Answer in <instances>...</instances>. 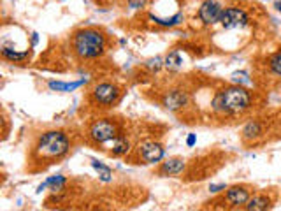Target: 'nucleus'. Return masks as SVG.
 <instances>
[{
    "label": "nucleus",
    "mask_w": 281,
    "mask_h": 211,
    "mask_svg": "<svg viewBox=\"0 0 281 211\" xmlns=\"http://www.w3.org/2000/svg\"><path fill=\"white\" fill-rule=\"evenodd\" d=\"M69 150H70V142L67 136L60 130H49L37 139L32 150V158L35 164L46 167L62 160L69 153Z\"/></svg>",
    "instance_id": "f257e3e1"
},
{
    "label": "nucleus",
    "mask_w": 281,
    "mask_h": 211,
    "mask_svg": "<svg viewBox=\"0 0 281 211\" xmlns=\"http://www.w3.org/2000/svg\"><path fill=\"white\" fill-rule=\"evenodd\" d=\"M249 104H251L249 92H246L243 86H230V88L221 90L220 94L214 97L213 109L220 111V113L234 114L248 109Z\"/></svg>",
    "instance_id": "f03ea898"
},
{
    "label": "nucleus",
    "mask_w": 281,
    "mask_h": 211,
    "mask_svg": "<svg viewBox=\"0 0 281 211\" xmlns=\"http://www.w3.org/2000/svg\"><path fill=\"white\" fill-rule=\"evenodd\" d=\"M105 37L102 32L93 29L79 30L74 35V51L81 58H97L104 53Z\"/></svg>",
    "instance_id": "7ed1b4c3"
},
{
    "label": "nucleus",
    "mask_w": 281,
    "mask_h": 211,
    "mask_svg": "<svg viewBox=\"0 0 281 211\" xmlns=\"http://www.w3.org/2000/svg\"><path fill=\"white\" fill-rule=\"evenodd\" d=\"M90 139L97 144H104L107 141H114L118 138V130L114 122L104 118V120H97L92 127H90V132H88Z\"/></svg>",
    "instance_id": "20e7f679"
},
{
    "label": "nucleus",
    "mask_w": 281,
    "mask_h": 211,
    "mask_svg": "<svg viewBox=\"0 0 281 211\" xmlns=\"http://www.w3.org/2000/svg\"><path fill=\"white\" fill-rule=\"evenodd\" d=\"M221 27L227 30H236V29H243L248 25V14H246L243 9L239 7H229L223 9V14H221L220 20Z\"/></svg>",
    "instance_id": "39448f33"
},
{
    "label": "nucleus",
    "mask_w": 281,
    "mask_h": 211,
    "mask_svg": "<svg viewBox=\"0 0 281 211\" xmlns=\"http://www.w3.org/2000/svg\"><path fill=\"white\" fill-rule=\"evenodd\" d=\"M93 99L101 106H112L120 99V90L111 83H101L93 88Z\"/></svg>",
    "instance_id": "423d86ee"
},
{
    "label": "nucleus",
    "mask_w": 281,
    "mask_h": 211,
    "mask_svg": "<svg viewBox=\"0 0 281 211\" xmlns=\"http://www.w3.org/2000/svg\"><path fill=\"white\" fill-rule=\"evenodd\" d=\"M139 158L142 160V164H157L164 158L165 151L162 148V144L155 141H146L139 146Z\"/></svg>",
    "instance_id": "0eeeda50"
},
{
    "label": "nucleus",
    "mask_w": 281,
    "mask_h": 211,
    "mask_svg": "<svg viewBox=\"0 0 281 211\" xmlns=\"http://www.w3.org/2000/svg\"><path fill=\"white\" fill-rule=\"evenodd\" d=\"M221 14H223V7H221V4H218L216 0H206L199 9V18L206 25L218 23L221 20Z\"/></svg>",
    "instance_id": "6e6552de"
},
{
    "label": "nucleus",
    "mask_w": 281,
    "mask_h": 211,
    "mask_svg": "<svg viewBox=\"0 0 281 211\" xmlns=\"http://www.w3.org/2000/svg\"><path fill=\"white\" fill-rule=\"evenodd\" d=\"M249 190L246 187H239V185H236V187H230L229 190H227V195H225V199H227V203H230L232 206H243V204H246L249 201Z\"/></svg>",
    "instance_id": "1a4fd4ad"
},
{
    "label": "nucleus",
    "mask_w": 281,
    "mask_h": 211,
    "mask_svg": "<svg viewBox=\"0 0 281 211\" xmlns=\"http://www.w3.org/2000/svg\"><path fill=\"white\" fill-rule=\"evenodd\" d=\"M186 102H188V95H186L185 92H181V90H174V92H171V94H167L164 97V106L167 109H173V111L183 107Z\"/></svg>",
    "instance_id": "9d476101"
},
{
    "label": "nucleus",
    "mask_w": 281,
    "mask_h": 211,
    "mask_svg": "<svg viewBox=\"0 0 281 211\" xmlns=\"http://www.w3.org/2000/svg\"><path fill=\"white\" fill-rule=\"evenodd\" d=\"M183 169H185V162H183L181 158H169L167 162L162 164L160 175H164V176H174V175H179Z\"/></svg>",
    "instance_id": "9b49d317"
},
{
    "label": "nucleus",
    "mask_w": 281,
    "mask_h": 211,
    "mask_svg": "<svg viewBox=\"0 0 281 211\" xmlns=\"http://www.w3.org/2000/svg\"><path fill=\"white\" fill-rule=\"evenodd\" d=\"M271 208V199L267 195H253L246 203V210L249 211H264Z\"/></svg>",
    "instance_id": "f8f14e48"
},
{
    "label": "nucleus",
    "mask_w": 281,
    "mask_h": 211,
    "mask_svg": "<svg viewBox=\"0 0 281 211\" xmlns=\"http://www.w3.org/2000/svg\"><path fill=\"white\" fill-rule=\"evenodd\" d=\"M81 85H84V79L74 83H62V81H49V88L56 90V92H72V90L79 88Z\"/></svg>",
    "instance_id": "ddd939ff"
},
{
    "label": "nucleus",
    "mask_w": 281,
    "mask_h": 211,
    "mask_svg": "<svg viewBox=\"0 0 281 211\" xmlns=\"http://www.w3.org/2000/svg\"><path fill=\"white\" fill-rule=\"evenodd\" d=\"M64 185H65V178L64 176H51V178H48L46 179L42 185L39 187V192H42L46 187H51V190H55V192H58V190H62L64 188Z\"/></svg>",
    "instance_id": "4468645a"
},
{
    "label": "nucleus",
    "mask_w": 281,
    "mask_h": 211,
    "mask_svg": "<svg viewBox=\"0 0 281 211\" xmlns=\"http://www.w3.org/2000/svg\"><path fill=\"white\" fill-rule=\"evenodd\" d=\"M28 49H25V51H16V49H11L9 46H2V57L7 58V60H23V58L28 57Z\"/></svg>",
    "instance_id": "2eb2a0df"
},
{
    "label": "nucleus",
    "mask_w": 281,
    "mask_h": 211,
    "mask_svg": "<svg viewBox=\"0 0 281 211\" xmlns=\"http://www.w3.org/2000/svg\"><path fill=\"white\" fill-rule=\"evenodd\" d=\"M129 148H130V144H129V141L125 138H116L114 141H112V150H111V153L114 155V157H121V155H125L127 151H129Z\"/></svg>",
    "instance_id": "dca6fc26"
},
{
    "label": "nucleus",
    "mask_w": 281,
    "mask_h": 211,
    "mask_svg": "<svg viewBox=\"0 0 281 211\" xmlns=\"http://www.w3.org/2000/svg\"><path fill=\"white\" fill-rule=\"evenodd\" d=\"M262 134V125L258 122H249L248 125L245 127V130H243V136H245V139H255L258 138V136Z\"/></svg>",
    "instance_id": "f3484780"
},
{
    "label": "nucleus",
    "mask_w": 281,
    "mask_h": 211,
    "mask_svg": "<svg viewBox=\"0 0 281 211\" xmlns=\"http://www.w3.org/2000/svg\"><path fill=\"white\" fill-rule=\"evenodd\" d=\"M92 166H93V169L99 173V176H101V179L104 183H109L112 179V171L109 169L107 166H104V164H101V162H97V160H92Z\"/></svg>",
    "instance_id": "a211bd4d"
},
{
    "label": "nucleus",
    "mask_w": 281,
    "mask_h": 211,
    "mask_svg": "<svg viewBox=\"0 0 281 211\" xmlns=\"http://www.w3.org/2000/svg\"><path fill=\"white\" fill-rule=\"evenodd\" d=\"M149 20H153L155 23L162 25V27H174V25H179L181 21H183V14H176V16L169 18V20H165V18H157V16H149Z\"/></svg>",
    "instance_id": "6ab92c4d"
},
{
    "label": "nucleus",
    "mask_w": 281,
    "mask_h": 211,
    "mask_svg": "<svg viewBox=\"0 0 281 211\" xmlns=\"http://www.w3.org/2000/svg\"><path fill=\"white\" fill-rule=\"evenodd\" d=\"M165 67L167 69H171V70H176V69H179L181 67V64H183V60H181V57H179V53H171L167 58H165Z\"/></svg>",
    "instance_id": "aec40b11"
},
{
    "label": "nucleus",
    "mask_w": 281,
    "mask_h": 211,
    "mask_svg": "<svg viewBox=\"0 0 281 211\" xmlns=\"http://www.w3.org/2000/svg\"><path fill=\"white\" fill-rule=\"evenodd\" d=\"M269 69L273 70L276 76H281V53H276L269 60Z\"/></svg>",
    "instance_id": "412c9836"
},
{
    "label": "nucleus",
    "mask_w": 281,
    "mask_h": 211,
    "mask_svg": "<svg viewBox=\"0 0 281 211\" xmlns=\"http://www.w3.org/2000/svg\"><path fill=\"white\" fill-rule=\"evenodd\" d=\"M127 2H129L130 9H140L146 4V0H127Z\"/></svg>",
    "instance_id": "4be33fe9"
},
{
    "label": "nucleus",
    "mask_w": 281,
    "mask_h": 211,
    "mask_svg": "<svg viewBox=\"0 0 281 211\" xmlns=\"http://www.w3.org/2000/svg\"><path fill=\"white\" fill-rule=\"evenodd\" d=\"M160 64H162V60H160V58H155V60L148 62V67H151V69L158 70V69H160Z\"/></svg>",
    "instance_id": "5701e85b"
},
{
    "label": "nucleus",
    "mask_w": 281,
    "mask_h": 211,
    "mask_svg": "<svg viewBox=\"0 0 281 211\" xmlns=\"http://www.w3.org/2000/svg\"><path fill=\"white\" fill-rule=\"evenodd\" d=\"M223 188H225L223 183H221V185H211V187H209V192H220V190H223Z\"/></svg>",
    "instance_id": "b1692460"
},
{
    "label": "nucleus",
    "mask_w": 281,
    "mask_h": 211,
    "mask_svg": "<svg viewBox=\"0 0 281 211\" xmlns=\"http://www.w3.org/2000/svg\"><path fill=\"white\" fill-rule=\"evenodd\" d=\"M195 141H197L195 134H190L188 139H186V144H188V146H193V144H195Z\"/></svg>",
    "instance_id": "393cba45"
},
{
    "label": "nucleus",
    "mask_w": 281,
    "mask_h": 211,
    "mask_svg": "<svg viewBox=\"0 0 281 211\" xmlns=\"http://www.w3.org/2000/svg\"><path fill=\"white\" fill-rule=\"evenodd\" d=\"M37 41H39V37H37V34H32V44H37Z\"/></svg>",
    "instance_id": "a878e982"
},
{
    "label": "nucleus",
    "mask_w": 281,
    "mask_h": 211,
    "mask_svg": "<svg viewBox=\"0 0 281 211\" xmlns=\"http://www.w3.org/2000/svg\"><path fill=\"white\" fill-rule=\"evenodd\" d=\"M274 7H276V11H280V12H281V0H278L276 4H274Z\"/></svg>",
    "instance_id": "bb28decb"
}]
</instances>
